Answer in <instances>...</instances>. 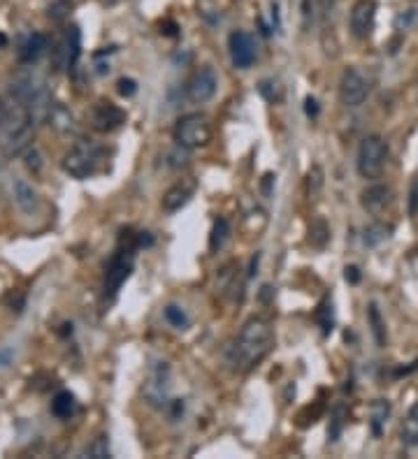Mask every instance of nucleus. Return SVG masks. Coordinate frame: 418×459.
Masks as SVG:
<instances>
[{
    "instance_id": "a19ab883",
    "label": "nucleus",
    "mask_w": 418,
    "mask_h": 459,
    "mask_svg": "<svg viewBox=\"0 0 418 459\" xmlns=\"http://www.w3.org/2000/svg\"><path fill=\"white\" fill-rule=\"evenodd\" d=\"M3 158H5V153H3V149H0V161H3Z\"/></svg>"
},
{
    "instance_id": "393cba45",
    "label": "nucleus",
    "mask_w": 418,
    "mask_h": 459,
    "mask_svg": "<svg viewBox=\"0 0 418 459\" xmlns=\"http://www.w3.org/2000/svg\"><path fill=\"white\" fill-rule=\"evenodd\" d=\"M316 320H319L323 334H330L332 327H335V318H332V304L330 299H323L319 304V309H316Z\"/></svg>"
},
{
    "instance_id": "9d476101",
    "label": "nucleus",
    "mask_w": 418,
    "mask_h": 459,
    "mask_svg": "<svg viewBox=\"0 0 418 459\" xmlns=\"http://www.w3.org/2000/svg\"><path fill=\"white\" fill-rule=\"evenodd\" d=\"M81 56V33L77 26H70L66 37H63V42L56 47V54H54V65L56 70H74Z\"/></svg>"
},
{
    "instance_id": "6e6552de",
    "label": "nucleus",
    "mask_w": 418,
    "mask_h": 459,
    "mask_svg": "<svg viewBox=\"0 0 418 459\" xmlns=\"http://www.w3.org/2000/svg\"><path fill=\"white\" fill-rule=\"evenodd\" d=\"M370 95V79L356 68H348L339 81V98L346 107L363 105Z\"/></svg>"
},
{
    "instance_id": "f8f14e48",
    "label": "nucleus",
    "mask_w": 418,
    "mask_h": 459,
    "mask_svg": "<svg viewBox=\"0 0 418 459\" xmlns=\"http://www.w3.org/2000/svg\"><path fill=\"white\" fill-rule=\"evenodd\" d=\"M193 193H195V178L193 176L179 178V181L172 183V186L166 190V195H163V209H166L168 214L179 212L181 207L188 204Z\"/></svg>"
},
{
    "instance_id": "4468645a",
    "label": "nucleus",
    "mask_w": 418,
    "mask_h": 459,
    "mask_svg": "<svg viewBox=\"0 0 418 459\" xmlns=\"http://www.w3.org/2000/svg\"><path fill=\"white\" fill-rule=\"evenodd\" d=\"M360 204H363L365 212L370 214H384L386 209L392 204V188L386 186V183H375V186L365 188L363 195H360Z\"/></svg>"
},
{
    "instance_id": "72a5a7b5",
    "label": "nucleus",
    "mask_w": 418,
    "mask_h": 459,
    "mask_svg": "<svg viewBox=\"0 0 418 459\" xmlns=\"http://www.w3.org/2000/svg\"><path fill=\"white\" fill-rule=\"evenodd\" d=\"M344 278L348 280L351 285H356V283H360V269L356 265H351V267H344Z\"/></svg>"
},
{
    "instance_id": "bb28decb",
    "label": "nucleus",
    "mask_w": 418,
    "mask_h": 459,
    "mask_svg": "<svg viewBox=\"0 0 418 459\" xmlns=\"http://www.w3.org/2000/svg\"><path fill=\"white\" fill-rule=\"evenodd\" d=\"M166 318H168V323L172 325V327H177V329H186V327H188L186 311H183L181 306H177V304H170V306H168V309H166Z\"/></svg>"
},
{
    "instance_id": "2f4dec72",
    "label": "nucleus",
    "mask_w": 418,
    "mask_h": 459,
    "mask_svg": "<svg viewBox=\"0 0 418 459\" xmlns=\"http://www.w3.org/2000/svg\"><path fill=\"white\" fill-rule=\"evenodd\" d=\"M117 88H119V93H121V95L130 98V95L137 93V81L130 79V76H121V79L117 81Z\"/></svg>"
},
{
    "instance_id": "dca6fc26",
    "label": "nucleus",
    "mask_w": 418,
    "mask_h": 459,
    "mask_svg": "<svg viewBox=\"0 0 418 459\" xmlns=\"http://www.w3.org/2000/svg\"><path fill=\"white\" fill-rule=\"evenodd\" d=\"M14 200L19 204V209H21L23 214H35L37 207H40V197H37V190L30 186L26 178H17L14 186Z\"/></svg>"
},
{
    "instance_id": "c85d7f7f",
    "label": "nucleus",
    "mask_w": 418,
    "mask_h": 459,
    "mask_svg": "<svg viewBox=\"0 0 418 459\" xmlns=\"http://www.w3.org/2000/svg\"><path fill=\"white\" fill-rule=\"evenodd\" d=\"M321 416H323V404H314V408H312V406H305V408L300 411V416H297V427L314 425Z\"/></svg>"
},
{
    "instance_id": "2eb2a0df",
    "label": "nucleus",
    "mask_w": 418,
    "mask_h": 459,
    "mask_svg": "<svg viewBox=\"0 0 418 459\" xmlns=\"http://www.w3.org/2000/svg\"><path fill=\"white\" fill-rule=\"evenodd\" d=\"M168 390H170V371L166 367V362L163 365H158L154 371H151V378L147 382V394L149 404H161V401L168 399Z\"/></svg>"
},
{
    "instance_id": "20e7f679",
    "label": "nucleus",
    "mask_w": 418,
    "mask_h": 459,
    "mask_svg": "<svg viewBox=\"0 0 418 459\" xmlns=\"http://www.w3.org/2000/svg\"><path fill=\"white\" fill-rule=\"evenodd\" d=\"M212 137H214V127L207 114L200 112L183 114L175 125V139L181 149H202V146L212 142Z\"/></svg>"
},
{
    "instance_id": "7c9ffc66",
    "label": "nucleus",
    "mask_w": 418,
    "mask_h": 459,
    "mask_svg": "<svg viewBox=\"0 0 418 459\" xmlns=\"http://www.w3.org/2000/svg\"><path fill=\"white\" fill-rule=\"evenodd\" d=\"M307 186H309V195H316L321 190V186H323V170L319 167V165H314V167L309 170Z\"/></svg>"
},
{
    "instance_id": "473e14b6",
    "label": "nucleus",
    "mask_w": 418,
    "mask_h": 459,
    "mask_svg": "<svg viewBox=\"0 0 418 459\" xmlns=\"http://www.w3.org/2000/svg\"><path fill=\"white\" fill-rule=\"evenodd\" d=\"M305 112H307L309 119H316V116H319V112H321L319 102H316V98H312V95H309V98L305 100Z\"/></svg>"
},
{
    "instance_id": "7ed1b4c3",
    "label": "nucleus",
    "mask_w": 418,
    "mask_h": 459,
    "mask_svg": "<svg viewBox=\"0 0 418 459\" xmlns=\"http://www.w3.org/2000/svg\"><path fill=\"white\" fill-rule=\"evenodd\" d=\"M107 161H110L107 146L98 142H77L63 156L61 167L74 178H88L105 172Z\"/></svg>"
},
{
    "instance_id": "b1692460",
    "label": "nucleus",
    "mask_w": 418,
    "mask_h": 459,
    "mask_svg": "<svg viewBox=\"0 0 418 459\" xmlns=\"http://www.w3.org/2000/svg\"><path fill=\"white\" fill-rule=\"evenodd\" d=\"M344 422H346V408L337 404L332 408V416H330V427H328V438L330 441H337L341 429H344Z\"/></svg>"
},
{
    "instance_id": "ddd939ff",
    "label": "nucleus",
    "mask_w": 418,
    "mask_h": 459,
    "mask_svg": "<svg viewBox=\"0 0 418 459\" xmlns=\"http://www.w3.org/2000/svg\"><path fill=\"white\" fill-rule=\"evenodd\" d=\"M377 5L375 0H358L351 10V30L356 37H367L375 28Z\"/></svg>"
},
{
    "instance_id": "ea45409f",
    "label": "nucleus",
    "mask_w": 418,
    "mask_h": 459,
    "mask_svg": "<svg viewBox=\"0 0 418 459\" xmlns=\"http://www.w3.org/2000/svg\"><path fill=\"white\" fill-rule=\"evenodd\" d=\"M5 42H8V37H5L3 33H0V47H5Z\"/></svg>"
},
{
    "instance_id": "a878e982",
    "label": "nucleus",
    "mask_w": 418,
    "mask_h": 459,
    "mask_svg": "<svg viewBox=\"0 0 418 459\" xmlns=\"http://www.w3.org/2000/svg\"><path fill=\"white\" fill-rule=\"evenodd\" d=\"M367 316H370L372 334H375L377 343H379V346H384V343H386V325H384L381 314H379V306H377V304H370V311H367Z\"/></svg>"
},
{
    "instance_id": "f704fd0d",
    "label": "nucleus",
    "mask_w": 418,
    "mask_h": 459,
    "mask_svg": "<svg viewBox=\"0 0 418 459\" xmlns=\"http://www.w3.org/2000/svg\"><path fill=\"white\" fill-rule=\"evenodd\" d=\"M26 158H28L26 165H28L30 170H35V172H37V170L42 167V163H40V153H37L35 149H30V151L26 153Z\"/></svg>"
},
{
    "instance_id": "f3484780",
    "label": "nucleus",
    "mask_w": 418,
    "mask_h": 459,
    "mask_svg": "<svg viewBox=\"0 0 418 459\" xmlns=\"http://www.w3.org/2000/svg\"><path fill=\"white\" fill-rule=\"evenodd\" d=\"M47 35L44 33H33L28 35V40L21 44V49H19V61L26 63V65H30V63H35L40 56L47 51Z\"/></svg>"
},
{
    "instance_id": "e433bc0d",
    "label": "nucleus",
    "mask_w": 418,
    "mask_h": 459,
    "mask_svg": "<svg viewBox=\"0 0 418 459\" xmlns=\"http://www.w3.org/2000/svg\"><path fill=\"white\" fill-rule=\"evenodd\" d=\"M416 207H418V183L411 186V212H416Z\"/></svg>"
},
{
    "instance_id": "aec40b11",
    "label": "nucleus",
    "mask_w": 418,
    "mask_h": 459,
    "mask_svg": "<svg viewBox=\"0 0 418 459\" xmlns=\"http://www.w3.org/2000/svg\"><path fill=\"white\" fill-rule=\"evenodd\" d=\"M228 237H230V223L226 218H217L212 225V232H209V251L219 253L226 246Z\"/></svg>"
},
{
    "instance_id": "a211bd4d",
    "label": "nucleus",
    "mask_w": 418,
    "mask_h": 459,
    "mask_svg": "<svg viewBox=\"0 0 418 459\" xmlns=\"http://www.w3.org/2000/svg\"><path fill=\"white\" fill-rule=\"evenodd\" d=\"M400 441L402 445H407V448H416L418 445V401L409 408L407 418H404L402 429H400Z\"/></svg>"
},
{
    "instance_id": "39448f33",
    "label": "nucleus",
    "mask_w": 418,
    "mask_h": 459,
    "mask_svg": "<svg viewBox=\"0 0 418 459\" xmlns=\"http://www.w3.org/2000/svg\"><path fill=\"white\" fill-rule=\"evenodd\" d=\"M388 161V146L379 135H370L360 142L358 149V174L363 178H379Z\"/></svg>"
},
{
    "instance_id": "1a4fd4ad",
    "label": "nucleus",
    "mask_w": 418,
    "mask_h": 459,
    "mask_svg": "<svg viewBox=\"0 0 418 459\" xmlns=\"http://www.w3.org/2000/svg\"><path fill=\"white\" fill-rule=\"evenodd\" d=\"M228 49H230V59L232 65L239 70H249L253 63H256V40H253L251 33L246 30H235L230 37H228Z\"/></svg>"
},
{
    "instance_id": "c9c22d12",
    "label": "nucleus",
    "mask_w": 418,
    "mask_h": 459,
    "mask_svg": "<svg viewBox=\"0 0 418 459\" xmlns=\"http://www.w3.org/2000/svg\"><path fill=\"white\" fill-rule=\"evenodd\" d=\"M272 181H275V176H272V174H265V176H263V193H265V195L272 193Z\"/></svg>"
},
{
    "instance_id": "0eeeda50",
    "label": "nucleus",
    "mask_w": 418,
    "mask_h": 459,
    "mask_svg": "<svg viewBox=\"0 0 418 459\" xmlns=\"http://www.w3.org/2000/svg\"><path fill=\"white\" fill-rule=\"evenodd\" d=\"M219 91V74L214 72V68H200L188 76L186 81V98L195 102V105H202V102L212 100Z\"/></svg>"
},
{
    "instance_id": "412c9836",
    "label": "nucleus",
    "mask_w": 418,
    "mask_h": 459,
    "mask_svg": "<svg viewBox=\"0 0 418 459\" xmlns=\"http://www.w3.org/2000/svg\"><path fill=\"white\" fill-rule=\"evenodd\" d=\"M330 241V227L323 218H314L312 225H309V244L314 248H323Z\"/></svg>"
},
{
    "instance_id": "f03ea898",
    "label": "nucleus",
    "mask_w": 418,
    "mask_h": 459,
    "mask_svg": "<svg viewBox=\"0 0 418 459\" xmlns=\"http://www.w3.org/2000/svg\"><path fill=\"white\" fill-rule=\"evenodd\" d=\"M272 341H275V336H272V327L268 320H263V318L246 320L239 336L228 348V367L239 374L249 371L270 353Z\"/></svg>"
},
{
    "instance_id": "6ab92c4d",
    "label": "nucleus",
    "mask_w": 418,
    "mask_h": 459,
    "mask_svg": "<svg viewBox=\"0 0 418 459\" xmlns=\"http://www.w3.org/2000/svg\"><path fill=\"white\" fill-rule=\"evenodd\" d=\"M52 413L59 420L72 418L74 413H77V399H74V394L68 392V390H63V392L56 394V397L52 399Z\"/></svg>"
},
{
    "instance_id": "5701e85b",
    "label": "nucleus",
    "mask_w": 418,
    "mask_h": 459,
    "mask_svg": "<svg viewBox=\"0 0 418 459\" xmlns=\"http://www.w3.org/2000/svg\"><path fill=\"white\" fill-rule=\"evenodd\" d=\"M390 232H392L390 225H384V223H375V225H370V227L365 229L363 241H365V246H379L384 239L390 237Z\"/></svg>"
},
{
    "instance_id": "f257e3e1",
    "label": "nucleus",
    "mask_w": 418,
    "mask_h": 459,
    "mask_svg": "<svg viewBox=\"0 0 418 459\" xmlns=\"http://www.w3.org/2000/svg\"><path fill=\"white\" fill-rule=\"evenodd\" d=\"M33 112L14 88L0 95V149H3L5 158L19 156L23 149H28V142L33 137Z\"/></svg>"
},
{
    "instance_id": "423d86ee",
    "label": "nucleus",
    "mask_w": 418,
    "mask_h": 459,
    "mask_svg": "<svg viewBox=\"0 0 418 459\" xmlns=\"http://www.w3.org/2000/svg\"><path fill=\"white\" fill-rule=\"evenodd\" d=\"M135 251L137 248L119 246L117 253L112 255L110 265H107V272H105V297L107 299L117 297L121 285L130 278L132 267H135Z\"/></svg>"
},
{
    "instance_id": "4c0bfd02",
    "label": "nucleus",
    "mask_w": 418,
    "mask_h": 459,
    "mask_svg": "<svg viewBox=\"0 0 418 459\" xmlns=\"http://www.w3.org/2000/svg\"><path fill=\"white\" fill-rule=\"evenodd\" d=\"M154 244V239H151L149 232H139V246H151Z\"/></svg>"
},
{
    "instance_id": "cd10ccee",
    "label": "nucleus",
    "mask_w": 418,
    "mask_h": 459,
    "mask_svg": "<svg viewBox=\"0 0 418 459\" xmlns=\"http://www.w3.org/2000/svg\"><path fill=\"white\" fill-rule=\"evenodd\" d=\"M258 91H261V95L268 102H279L283 98V88L279 86L277 81H270V79L261 81V84H258Z\"/></svg>"
},
{
    "instance_id": "58836bf2",
    "label": "nucleus",
    "mask_w": 418,
    "mask_h": 459,
    "mask_svg": "<svg viewBox=\"0 0 418 459\" xmlns=\"http://www.w3.org/2000/svg\"><path fill=\"white\" fill-rule=\"evenodd\" d=\"M10 357H12L10 350H0V367L10 365Z\"/></svg>"
},
{
    "instance_id": "4be33fe9",
    "label": "nucleus",
    "mask_w": 418,
    "mask_h": 459,
    "mask_svg": "<svg viewBox=\"0 0 418 459\" xmlns=\"http://www.w3.org/2000/svg\"><path fill=\"white\" fill-rule=\"evenodd\" d=\"M388 416H390V404L386 399H377L375 406H372V431H375L377 436L381 434Z\"/></svg>"
},
{
    "instance_id": "c756f323",
    "label": "nucleus",
    "mask_w": 418,
    "mask_h": 459,
    "mask_svg": "<svg viewBox=\"0 0 418 459\" xmlns=\"http://www.w3.org/2000/svg\"><path fill=\"white\" fill-rule=\"evenodd\" d=\"M86 455L96 457V459L110 457V441H107V436H98L96 441H93V445H88L86 448Z\"/></svg>"
},
{
    "instance_id": "9b49d317",
    "label": "nucleus",
    "mask_w": 418,
    "mask_h": 459,
    "mask_svg": "<svg viewBox=\"0 0 418 459\" xmlns=\"http://www.w3.org/2000/svg\"><path fill=\"white\" fill-rule=\"evenodd\" d=\"M91 121L98 132H112L126 123V112L121 110V107L114 105V102L100 100L98 105L93 107Z\"/></svg>"
}]
</instances>
